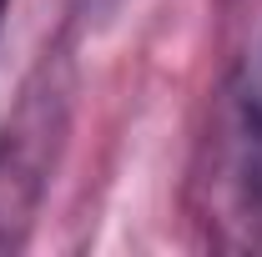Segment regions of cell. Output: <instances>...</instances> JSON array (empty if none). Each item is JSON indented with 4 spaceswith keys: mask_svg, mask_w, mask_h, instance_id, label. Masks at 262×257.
I'll use <instances>...</instances> for the list:
<instances>
[{
    "mask_svg": "<svg viewBox=\"0 0 262 257\" xmlns=\"http://www.w3.org/2000/svg\"><path fill=\"white\" fill-rule=\"evenodd\" d=\"M66 116H71V76L61 61H46L0 126V252L15 247L35 222V207L51 187L66 141Z\"/></svg>",
    "mask_w": 262,
    "mask_h": 257,
    "instance_id": "obj_1",
    "label": "cell"
},
{
    "mask_svg": "<svg viewBox=\"0 0 262 257\" xmlns=\"http://www.w3.org/2000/svg\"><path fill=\"white\" fill-rule=\"evenodd\" d=\"M242 136L252 146V166L262 177V40L247 61V81H242Z\"/></svg>",
    "mask_w": 262,
    "mask_h": 257,
    "instance_id": "obj_2",
    "label": "cell"
},
{
    "mask_svg": "<svg viewBox=\"0 0 262 257\" xmlns=\"http://www.w3.org/2000/svg\"><path fill=\"white\" fill-rule=\"evenodd\" d=\"M86 5H111V0H86Z\"/></svg>",
    "mask_w": 262,
    "mask_h": 257,
    "instance_id": "obj_3",
    "label": "cell"
}]
</instances>
